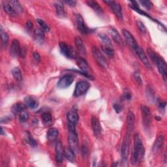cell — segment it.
I'll list each match as a JSON object with an SVG mask.
<instances>
[{"label":"cell","mask_w":167,"mask_h":167,"mask_svg":"<svg viewBox=\"0 0 167 167\" xmlns=\"http://www.w3.org/2000/svg\"><path fill=\"white\" fill-rule=\"evenodd\" d=\"M144 148L142 141L138 134H136L134 137V149L132 155V163L137 164L141 161L144 155Z\"/></svg>","instance_id":"6da1fadb"},{"label":"cell","mask_w":167,"mask_h":167,"mask_svg":"<svg viewBox=\"0 0 167 167\" xmlns=\"http://www.w3.org/2000/svg\"><path fill=\"white\" fill-rule=\"evenodd\" d=\"M76 63L78 67L81 70V72L78 71V73H81V74L89 78H93V76H91V69L85 59L82 58H77Z\"/></svg>","instance_id":"7a4b0ae2"},{"label":"cell","mask_w":167,"mask_h":167,"mask_svg":"<svg viewBox=\"0 0 167 167\" xmlns=\"http://www.w3.org/2000/svg\"><path fill=\"white\" fill-rule=\"evenodd\" d=\"M68 142L69 148L72 149L75 154L77 153L78 152V138L75 129L69 130Z\"/></svg>","instance_id":"3957f363"},{"label":"cell","mask_w":167,"mask_h":167,"mask_svg":"<svg viewBox=\"0 0 167 167\" xmlns=\"http://www.w3.org/2000/svg\"><path fill=\"white\" fill-rule=\"evenodd\" d=\"M92 52H93V57L95 60H96V61L97 62L98 64L103 68H106L108 65L107 59L105 58L104 55H103V54L99 51V50L97 49V48L93 46L92 48Z\"/></svg>","instance_id":"277c9868"},{"label":"cell","mask_w":167,"mask_h":167,"mask_svg":"<svg viewBox=\"0 0 167 167\" xmlns=\"http://www.w3.org/2000/svg\"><path fill=\"white\" fill-rule=\"evenodd\" d=\"M60 48L61 53L68 58H75L76 57V52L74 49L65 42L60 43Z\"/></svg>","instance_id":"5b68a950"},{"label":"cell","mask_w":167,"mask_h":167,"mask_svg":"<svg viewBox=\"0 0 167 167\" xmlns=\"http://www.w3.org/2000/svg\"><path fill=\"white\" fill-rule=\"evenodd\" d=\"M90 84L86 81H80L78 82L75 87V90L74 92L75 96L76 97H80L85 94L87 91L90 88Z\"/></svg>","instance_id":"8992f818"},{"label":"cell","mask_w":167,"mask_h":167,"mask_svg":"<svg viewBox=\"0 0 167 167\" xmlns=\"http://www.w3.org/2000/svg\"><path fill=\"white\" fill-rule=\"evenodd\" d=\"M142 114L143 125H144V128L148 129L149 128L151 122H152V114H151L149 108L146 106H142Z\"/></svg>","instance_id":"52a82bcc"},{"label":"cell","mask_w":167,"mask_h":167,"mask_svg":"<svg viewBox=\"0 0 167 167\" xmlns=\"http://www.w3.org/2000/svg\"><path fill=\"white\" fill-rule=\"evenodd\" d=\"M154 62L155 63L159 71V73L162 75L164 80L166 81L167 76V66L166 61L164 60L163 58H162L158 55Z\"/></svg>","instance_id":"ba28073f"},{"label":"cell","mask_w":167,"mask_h":167,"mask_svg":"<svg viewBox=\"0 0 167 167\" xmlns=\"http://www.w3.org/2000/svg\"><path fill=\"white\" fill-rule=\"evenodd\" d=\"M130 136L131 135L127 134L125 138L122 143L121 154L123 161H127L129 155V149H130Z\"/></svg>","instance_id":"9c48e42d"},{"label":"cell","mask_w":167,"mask_h":167,"mask_svg":"<svg viewBox=\"0 0 167 167\" xmlns=\"http://www.w3.org/2000/svg\"><path fill=\"white\" fill-rule=\"evenodd\" d=\"M75 20H76L77 29L79 30V31H80L81 34H87L91 32V30L86 26L84 18H82V17L81 14H76V17H75Z\"/></svg>","instance_id":"30bf717a"},{"label":"cell","mask_w":167,"mask_h":167,"mask_svg":"<svg viewBox=\"0 0 167 167\" xmlns=\"http://www.w3.org/2000/svg\"><path fill=\"white\" fill-rule=\"evenodd\" d=\"M75 77L72 75H66L60 78L57 86L60 89H65L69 87L74 82Z\"/></svg>","instance_id":"8fae6325"},{"label":"cell","mask_w":167,"mask_h":167,"mask_svg":"<svg viewBox=\"0 0 167 167\" xmlns=\"http://www.w3.org/2000/svg\"><path fill=\"white\" fill-rule=\"evenodd\" d=\"M135 52L137 54L138 58L140 60L142 61V62L148 69H151L152 67V65H151V63L147 57V55L146 53L144 52V50H143L142 48H140L138 45H137L136 47L134 49Z\"/></svg>","instance_id":"7c38bea8"},{"label":"cell","mask_w":167,"mask_h":167,"mask_svg":"<svg viewBox=\"0 0 167 167\" xmlns=\"http://www.w3.org/2000/svg\"><path fill=\"white\" fill-rule=\"evenodd\" d=\"M105 3H107L112 10L113 13L116 14L117 18L122 20L123 18V13H122V6L118 3L114 2V1H105Z\"/></svg>","instance_id":"4fadbf2b"},{"label":"cell","mask_w":167,"mask_h":167,"mask_svg":"<svg viewBox=\"0 0 167 167\" xmlns=\"http://www.w3.org/2000/svg\"><path fill=\"white\" fill-rule=\"evenodd\" d=\"M64 149L63 148L61 142L58 141L55 145V160L59 163H61L64 159Z\"/></svg>","instance_id":"5bb4252c"},{"label":"cell","mask_w":167,"mask_h":167,"mask_svg":"<svg viewBox=\"0 0 167 167\" xmlns=\"http://www.w3.org/2000/svg\"><path fill=\"white\" fill-rule=\"evenodd\" d=\"M91 127L95 136L99 137L101 134V126L98 119L94 116L91 117Z\"/></svg>","instance_id":"9a60e30c"},{"label":"cell","mask_w":167,"mask_h":167,"mask_svg":"<svg viewBox=\"0 0 167 167\" xmlns=\"http://www.w3.org/2000/svg\"><path fill=\"white\" fill-rule=\"evenodd\" d=\"M122 34H123L125 39L126 40L127 43H128L129 44V46H131V48H133V49L138 45L137 41L135 40L134 37L133 36V35L129 32L128 30H127L125 29H122Z\"/></svg>","instance_id":"2e32d148"},{"label":"cell","mask_w":167,"mask_h":167,"mask_svg":"<svg viewBox=\"0 0 167 167\" xmlns=\"http://www.w3.org/2000/svg\"><path fill=\"white\" fill-rule=\"evenodd\" d=\"M21 50V47L19 41L17 39H14L12 42L11 49H10V52L12 56H17V55H20Z\"/></svg>","instance_id":"e0dca14e"},{"label":"cell","mask_w":167,"mask_h":167,"mask_svg":"<svg viewBox=\"0 0 167 167\" xmlns=\"http://www.w3.org/2000/svg\"><path fill=\"white\" fill-rule=\"evenodd\" d=\"M127 134L131 135V132L133 129L134 127V115L131 112V111H129L128 114H127Z\"/></svg>","instance_id":"ac0fdd59"},{"label":"cell","mask_w":167,"mask_h":167,"mask_svg":"<svg viewBox=\"0 0 167 167\" xmlns=\"http://www.w3.org/2000/svg\"><path fill=\"white\" fill-rule=\"evenodd\" d=\"M164 138L163 135H159V136L157 137V138H156L154 142L153 148H152L154 154L158 153L161 149V148H163V144H164Z\"/></svg>","instance_id":"d6986e66"},{"label":"cell","mask_w":167,"mask_h":167,"mask_svg":"<svg viewBox=\"0 0 167 167\" xmlns=\"http://www.w3.org/2000/svg\"><path fill=\"white\" fill-rule=\"evenodd\" d=\"M75 43L76 49L79 52V53L82 54V55H84V56L86 55V49L84 43L83 41L82 40V39L78 37H76L75 39Z\"/></svg>","instance_id":"ffe728a7"},{"label":"cell","mask_w":167,"mask_h":167,"mask_svg":"<svg viewBox=\"0 0 167 167\" xmlns=\"http://www.w3.org/2000/svg\"><path fill=\"white\" fill-rule=\"evenodd\" d=\"M25 105L31 109H35L39 106V101L33 97L28 96L24 99Z\"/></svg>","instance_id":"44dd1931"},{"label":"cell","mask_w":167,"mask_h":167,"mask_svg":"<svg viewBox=\"0 0 167 167\" xmlns=\"http://www.w3.org/2000/svg\"><path fill=\"white\" fill-rule=\"evenodd\" d=\"M109 31L111 37H112V38L113 39V40L119 45H122L123 42L122 40V38L121 37L120 34L118 33V31L114 28H110Z\"/></svg>","instance_id":"7402d4cb"},{"label":"cell","mask_w":167,"mask_h":167,"mask_svg":"<svg viewBox=\"0 0 167 167\" xmlns=\"http://www.w3.org/2000/svg\"><path fill=\"white\" fill-rule=\"evenodd\" d=\"M26 105L21 102H17L13 105L11 108V112L14 114H20L23 111H25L26 108Z\"/></svg>","instance_id":"603a6c76"},{"label":"cell","mask_w":167,"mask_h":167,"mask_svg":"<svg viewBox=\"0 0 167 167\" xmlns=\"http://www.w3.org/2000/svg\"><path fill=\"white\" fill-rule=\"evenodd\" d=\"M64 156L67 160L71 163H75L76 161L75 153L70 148H67L64 150Z\"/></svg>","instance_id":"cb8c5ba5"},{"label":"cell","mask_w":167,"mask_h":167,"mask_svg":"<svg viewBox=\"0 0 167 167\" xmlns=\"http://www.w3.org/2000/svg\"><path fill=\"white\" fill-rule=\"evenodd\" d=\"M79 116L76 112L74 110H71L67 114V120L69 121V123H73L76 125L78 121Z\"/></svg>","instance_id":"d4e9b609"},{"label":"cell","mask_w":167,"mask_h":167,"mask_svg":"<svg viewBox=\"0 0 167 167\" xmlns=\"http://www.w3.org/2000/svg\"><path fill=\"white\" fill-rule=\"evenodd\" d=\"M59 135V131L56 128L52 127L50 128L47 133V138L49 140L53 141L56 139Z\"/></svg>","instance_id":"484cf974"},{"label":"cell","mask_w":167,"mask_h":167,"mask_svg":"<svg viewBox=\"0 0 167 167\" xmlns=\"http://www.w3.org/2000/svg\"><path fill=\"white\" fill-rule=\"evenodd\" d=\"M86 3L88 5V6H90L91 9H93L97 13L101 14L103 13L101 7L97 2L95 1H87Z\"/></svg>","instance_id":"4316f807"},{"label":"cell","mask_w":167,"mask_h":167,"mask_svg":"<svg viewBox=\"0 0 167 167\" xmlns=\"http://www.w3.org/2000/svg\"><path fill=\"white\" fill-rule=\"evenodd\" d=\"M9 3L13 7V8L15 11V12L17 13V14H21L23 13V7L21 5V4L18 1H17V0L10 1Z\"/></svg>","instance_id":"83f0119b"},{"label":"cell","mask_w":167,"mask_h":167,"mask_svg":"<svg viewBox=\"0 0 167 167\" xmlns=\"http://www.w3.org/2000/svg\"><path fill=\"white\" fill-rule=\"evenodd\" d=\"M12 74L16 81L18 82H21L23 80L22 74L20 69L18 67H14L12 70Z\"/></svg>","instance_id":"f1b7e54d"},{"label":"cell","mask_w":167,"mask_h":167,"mask_svg":"<svg viewBox=\"0 0 167 167\" xmlns=\"http://www.w3.org/2000/svg\"><path fill=\"white\" fill-rule=\"evenodd\" d=\"M55 10H56V13L58 17H63L65 14L64 6H63L61 3H58L55 4Z\"/></svg>","instance_id":"f546056e"},{"label":"cell","mask_w":167,"mask_h":167,"mask_svg":"<svg viewBox=\"0 0 167 167\" xmlns=\"http://www.w3.org/2000/svg\"><path fill=\"white\" fill-rule=\"evenodd\" d=\"M35 37L39 42H43L44 39V31L40 28H37L35 31Z\"/></svg>","instance_id":"4dcf8cb0"},{"label":"cell","mask_w":167,"mask_h":167,"mask_svg":"<svg viewBox=\"0 0 167 167\" xmlns=\"http://www.w3.org/2000/svg\"><path fill=\"white\" fill-rule=\"evenodd\" d=\"M3 9L5 13L11 16V17H14L16 14H17L14 10L13 7L9 4V3H6L3 5Z\"/></svg>","instance_id":"1f68e13d"},{"label":"cell","mask_w":167,"mask_h":167,"mask_svg":"<svg viewBox=\"0 0 167 167\" xmlns=\"http://www.w3.org/2000/svg\"><path fill=\"white\" fill-rule=\"evenodd\" d=\"M42 120L45 125H49L52 122V114L49 112H45L42 114Z\"/></svg>","instance_id":"d6a6232c"},{"label":"cell","mask_w":167,"mask_h":167,"mask_svg":"<svg viewBox=\"0 0 167 167\" xmlns=\"http://www.w3.org/2000/svg\"><path fill=\"white\" fill-rule=\"evenodd\" d=\"M99 37L101 39V41L102 42L103 45L105 46H112V43H111L110 39L109 37L105 34H99Z\"/></svg>","instance_id":"836d02e7"},{"label":"cell","mask_w":167,"mask_h":167,"mask_svg":"<svg viewBox=\"0 0 167 167\" xmlns=\"http://www.w3.org/2000/svg\"><path fill=\"white\" fill-rule=\"evenodd\" d=\"M102 52L105 54H106L107 55L110 57H113L114 56V51L112 49V46H105V45H102Z\"/></svg>","instance_id":"e575fe53"},{"label":"cell","mask_w":167,"mask_h":167,"mask_svg":"<svg viewBox=\"0 0 167 167\" xmlns=\"http://www.w3.org/2000/svg\"><path fill=\"white\" fill-rule=\"evenodd\" d=\"M0 35H1V39H2V44L3 47H6L9 43V35L8 34L5 32L1 29V33H0Z\"/></svg>","instance_id":"d590c367"},{"label":"cell","mask_w":167,"mask_h":167,"mask_svg":"<svg viewBox=\"0 0 167 167\" xmlns=\"http://www.w3.org/2000/svg\"><path fill=\"white\" fill-rule=\"evenodd\" d=\"M29 113L26 111H23L22 112H21L19 114V120L20 122L23 123V122H26L29 120Z\"/></svg>","instance_id":"8d00e7d4"},{"label":"cell","mask_w":167,"mask_h":167,"mask_svg":"<svg viewBox=\"0 0 167 167\" xmlns=\"http://www.w3.org/2000/svg\"><path fill=\"white\" fill-rule=\"evenodd\" d=\"M37 22H38L39 24L41 26V27L42 28V29L44 31H45V32H49V31H50L49 26H48L47 23L44 20H43L41 19H37Z\"/></svg>","instance_id":"74e56055"},{"label":"cell","mask_w":167,"mask_h":167,"mask_svg":"<svg viewBox=\"0 0 167 167\" xmlns=\"http://www.w3.org/2000/svg\"><path fill=\"white\" fill-rule=\"evenodd\" d=\"M137 26H138V29H140L141 33L144 34H145L147 33V29H146L144 24V23H143L142 22H141L140 20H138L137 22Z\"/></svg>","instance_id":"f35d334b"},{"label":"cell","mask_w":167,"mask_h":167,"mask_svg":"<svg viewBox=\"0 0 167 167\" xmlns=\"http://www.w3.org/2000/svg\"><path fill=\"white\" fill-rule=\"evenodd\" d=\"M133 76L134 80L136 81V82L139 84V85H142V78L140 76V74L138 72V71H135L133 74Z\"/></svg>","instance_id":"ab89813d"},{"label":"cell","mask_w":167,"mask_h":167,"mask_svg":"<svg viewBox=\"0 0 167 167\" xmlns=\"http://www.w3.org/2000/svg\"><path fill=\"white\" fill-rule=\"evenodd\" d=\"M146 93H147L146 95H147V96H148L149 99L154 100V90H152V87H150L149 86L148 87Z\"/></svg>","instance_id":"60d3db41"},{"label":"cell","mask_w":167,"mask_h":167,"mask_svg":"<svg viewBox=\"0 0 167 167\" xmlns=\"http://www.w3.org/2000/svg\"><path fill=\"white\" fill-rule=\"evenodd\" d=\"M139 2L143 7L146 8L147 9H150L152 7V5H153L152 2H149V1H140Z\"/></svg>","instance_id":"b9f144b4"},{"label":"cell","mask_w":167,"mask_h":167,"mask_svg":"<svg viewBox=\"0 0 167 167\" xmlns=\"http://www.w3.org/2000/svg\"><path fill=\"white\" fill-rule=\"evenodd\" d=\"M27 142H28V144L29 145H31V146H33V147H35L37 145V142L35 141V140L31 136V135H29V136L28 137Z\"/></svg>","instance_id":"7bdbcfd3"},{"label":"cell","mask_w":167,"mask_h":167,"mask_svg":"<svg viewBox=\"0 0 167 167\" xmlns=\"http://www.w3.org/2000/svg\"><path fill=\"white\" fill-rule=\"evenodd\" d=\"M113 108L117 113L121 112L123 109V107L120 104H118V103H115V104H114Z\"/></svg>","instance_id":"ee69618b"},{"label":"cell","mask_w":167,"mask_h":167,"mask_svg":"<svg viewBox=\"0 0 167 167\" xmlns=\"http://www.w3.org/2000/svg\"><path fill=\"white\" fill-rule=\"evenodd\" d=\"M26 55V49L24 47L21 48V50L20 53V56H21L22 58H24Z\"/></svg>","instance_id":"f6af8a7d"},{"label":"cell","mask_w":167,"mask_h":167,"mask_svg":"<svg viewBox=\"0 0 167 167\" xmlns=\"http://www.w3.org/2000/svg\"><path fill=\"white\" fill-rule=\"evenodd\" d=\"M63 2L65 3L66 4L69 5L70 7H75L77 3V2L76 1H73V0H69V1H64Z\"/></svg>","instance_id":"bcb514c9"},{"label":"cell","mask_w":167,"mask_h":167,"mask_svg":"<svg viewBox=\"0 0 167 167\" xmlns=\"http://www.w3.org/2000/svg\"><path fill=\"white\" fill-rule=\"evenodd\" d=\"M33 56H34V58L35 60V61H37V62L40 61L41 57H40V55H39V54L38 52H34L33 54Z\"/></svg>","instance_id":"7dc6e473"},{"label":"cell","mask_w":167,"mask_h":167,"mask_svg":"<svg viewBox=\"0 0 167 167\" xmlns=\"http://www.w3.org/2000/svg\"><path fill=\"white\" fill-rule=\"evenodd\" d=\"M26 28H28V29L29 30H31L33 28H34V23L31 22V21H28L27 23H26Z\"/></svg>","instance_id":"c3c4849f"},{"label":"cell","mask_w":167,"mask_h":167,"mask_svg":"<svg viewBox=\"0 0 167 167\" xmlns=\"http://www.w3.org/2000/svg\"><path fill=\"white\" fill-rule=\"evenodd\" d=\"M82 155L83 156H86L87 154V148L85 145H83L82 147Z\"/></svg>","instance_id":"681fc988"},{"label":"cell","mask_w":167,"mask_h":167,"mask_svg":"<svg viewBox=\"0 0 167 167\" xmlns=\"http://www.w3.org/2000/svg\"><path fill=\"white\" fill-rule=\"evenodd\" d=\"M124 95H125V99L126 100H127V101H129V100H130L131 99L132 96H131V93H129V92H126Z\"/></svg>","instance_id":"f907efd6"},{"label":"cell","mask_w":167,"mask_h":167,"mask_svg":"<svg viewBox=\"0 0 167 167\" xmlns=\"http://www.w3.org/2000/svg\"><path fill=\"white\" fill-rule=\"evenodd\" d=\"M159 107H160V108H164L166 107V102H161V103H160V104H159Z\"/></svg>","instance_id":"816d5d0a"}]
</instances>
